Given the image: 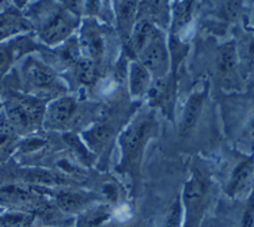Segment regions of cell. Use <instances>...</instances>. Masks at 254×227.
Wrapping results in <instances>:
<instances>
[{"mask_svg":"<svg viewBox=\"0 0 254 227\" xmlns=\"http://www.w3.org/2000/svg\"><path fill=\"white\" fill-rule=\"evenodd\" d=\"M38 55L40 52L23 57L0 84V88L16 90L48 103L69 93L64 77Z\"/></svg>","mask_w":254,"mask_h":227,"instance_id":"1","label":"cell"},{"mask_svg":"<svg viewBox=\"0 0 254 227\" xmlns=\"http://www.w3.org/2000/svg\"><path fill=\"white\" fill-rule=\"evenodd\" d=\"M23 12L30 21L33 34L44 48L60 47L75 36L82 23V16L71 10L67 1H27Z\"/></svg>","mask_w":254,"mask_h":227,"instance_id":"2","label":"cell"},{"mask_svg":"<svg viewBox=\"0 0 254 227\" xmlns=\"http://www.w3.org/2000/svg\"><path fill=\"white\" fill-rule=\"evenodd\" d=\"M158 131L159 125L156 121L155 110L147 106L136 113L120 132L117 139L120 147L117 170L123 176L129 177L133 184L140 174L147 145L158 135Z\"/></svg>","mask_w":254,"mask_h":227,"instance_id":"3","label":"cell"},{"mask_svg":"<svg viewBox=\"0 0 254 227\" xmlns=\"http://www.w3.org/2000/svg\"><path fill=\"white\" fill-rule=\"evenodd\" d=\"M3 114L22 138L42 132L48 102L11 88H0Z\"/></svg>","mask_w":254,"mask_h":227,"instance_id":"4","label":"cell"},{"mask_svg":"<svg viewBox=\"0 0 254 227\" xmlns=\"http://www.w3.org/2000/svg\"><path fill=\"white\" fill-rule=\"evenodd\" d=\"M95 105L76 94H65L47 105L44 127L51 134H71L75 129L88 125L95 120Z\"/></svg>","mask_w":254,"mask_h":227,"instance_id":"5","label":"cell"},{"mask_svg":"<svg viewBox=\"0 0 254 227\" xmlns=\"http://www.w3.org/2000/svg\"><path fill=\"white\" fill-rule=\"evenodd\" d=\"M216 185L205 166H193L181 196L184 227H201L212 206Z\"/></svg>","mask_w":254,"mask_h":227,"instance_id":"6","label":"cell"},{"mask_svg":"<svg viewBox=\"0 0 254 227\" xmlns=\"http://www.w3.org/2000/svg\"><path fill=\"white\" fill-rule=\"evenodd\" d=\"M53 189L0 178V208L3 211L37 214L52 203Z\"/></svg>","mask_w":254,"mask_h":227,"instance_id":"7","label":"cell"},{"mask_svg":"<svg viewBox=\"0 0 254 227\" xmlns=\"http://www.w3.org/2000/svg\"><path fill=\"white\" fill-rule=\"evenodd\" d=\"M78 44L83 57L101 70L114 53V33L106 22L86 16L78 30Z\"/></svg>","mask_w":254,"mask_h":227,"instance_id":"8","label":"cell"},{"mask_svg":"<svg viewBox=\"0 0 254 227\" xmlns=\"http://www.w3.org/2000/svg\"><path fill=\"white\" fill-rule=\"evenodd\" d=\"M42 49L44 47L33 33L16 36L4 42H0V84L23 57L41 52Z\"/></svg>","mask_w":254,"mask_h":227,"instance_id":"9","label":"cell"},{"mask_svg":"<svg viewBox=\"0 0 254 227\" xmlns=\"http://www.w3.org/2000/svg\"><path fill=\"white\" fill-rule=\"evenodd\" d=\"M55 206L67 217L75 218L83 214L86 210L94 206L95 203L101 202L97 192L87 191L83 188L65 186L55 189L52 195Z\"/></svg>","mask_w":254,"mask_h":227,"instance_id":"10","label":"cell"},{"mask_svg":"<svg viewBox=\"0 0 254 227\" xmlns=\"http://www.w3.org/2000/svg\"><path fill=\"white\" fill-rule=\"evenodd\" d=\"M254 189V156L241 155L234 162L226 184V193L234 200L248 199Z\"/></svg>","mask_w":254,"mask_h":227,"instance_id":"11","label":"cell"},{"mask_svg":"<svg viewBox=\"0 0 254 227\" xmlns=\"http://www.w3.org/2000/svg\"><path fill=\"white\" fill-rule=\"evenodd\" d=\"M18 1L7 4L0 10V42H4L16 36L33 33L30 21L23 12L27 1Z\"/></svg>","mask_w":254,"mask_h":227,"instance_id":"12","label":"cell"},{"mask_svg":"<svg viewBox=\"0 0 254 227\" xmlns=\"http://www.w3.org/2000/svg\"><path fill=\"white\" fill-rule=\"evenodd\" d=\"M239 59L235 42L230 41L219 47L215 57V70L226 87H235L239 83Z\"/></svg>","mask_w":254,"mask_h":227,"instance_id":"13","label":"cell"},{"mask_svg":"<svg viewBox=\"0 0 254 227\" xmlns=\"http://www.w3.org/2000/svg\"><path fill=\"white\" fill-rule=\"evenodd\" d=\"M208 97V84H200L189 94L187 102L184 105V112H182L181 119V132L182 138H188L193 134V131L197 127L200 117H201L204 105Z\"/></svg>","mask_w":254,"mask_h":227,"instance_id":"14","label":"cell"},{"mask_svg":"<svg viewBox=\"0 0 254 227\" xmlns=\"http://www.w3.org/2000/svg\"><path fill=\"white\" fill-rule=\"evenodd\" d=\"M113 18L117 29V36L124 42H128L139 18L137 1H113Z\"/></svg>","mask_w":254,"mask_h":227,"instance_id":"15","label":"cell"},{"mask_svg":"<svg viewBox=\"0 0 254 227\" xmlns=\"http://www.w3.org/2000/svg\"><path fill=\"white\" fill-rule=\"evenodd\" d=\"M127 77H128V93H129L130 99L141 101L150 95L154 79L151 76V74L147 71V68L141 66L136 59L130 60L128 64Z\"/></svg>","mask_w":254,"mask_h":227,"instance_id":"16","label":"cell"},{"mask_svg":"<svg viewBox=\"0 0 254 227\" xmlns=\"http://www.w3.org/2000/svg\"><path fill=\"white\" fill-rule=\"evenodd\" d=\"M114 218L113 207L98 202L75 218L73 227H110Z\"/></svg>","mask_w":254,"mask_h":227,"instance_id":"17","label":"cell"},{"mask_svg":"<svg viewBox=\"0 0 254 227\" xmlns=\"http://www.w3.org/2000/svg\"><path fill=\"white\" fill-rule=\"evenodd\" d=\"M22 139L23 138L8 123V120L5 119L1 110V114H0V166L5 165L8 160L14 158Z\"/></svg>","mask_w":254,"mask_h":227,"instance_id":"18","label":"cell"},{"mask_svg":"<svg viewBox=\"0 0 254 227\" xmlns=\"http://www.w3.org/2000/svg\"><path fill=\"white\" fill-rule=\"evenodd\" d=\"M0 227H36V217L26 212L3 211L0 214Z\"/></svg>","mask_w":254,"mask_h":227,"instance_id":"19","label":"cell"},{"mask_svg":"<svg viewBox=\"0 0 254 227\" xmlns=\"http://www.w3.org/2000/svg\"><path fill=\"white\" fill-rule=\"evenodd\" d=\"M239 142H242L245 145L254 146V102L248 110L246 121L242 124Z\"/></svg>","mask_w":254,"mask_h":227,"instance_id":"20","label":"cell"},{"mask_svg":"<svg viewBox=\"0 0 254 227\" xmlns=\"http://www.w3.org/2000/svg\"><path fill=\"white\" fill-rule=\"evenodd\" d=\"M162 227H184V214L180 199L174 200Z\"/></svg>","mask_w":254,"mask_h":227,"instance_id":"21","label":"cell"},{"mask_svg":"<svg viewBox=\"0 0 254 227\" xmlns=\"http://www.w3.org/2000/svg\"><path fill=\"white\" fill-rule=\"evenodd\" d=\"M7 3H8V1H0V10H1V8H3V7H4Z\"/></svg>","mask_w":254,"mask_h":227,"instance_id":"22","label":"cell"},{"mask_svg":"<svg viewBox=\"0 0 254 227\" xmlns=\"http://www.w3.org/2000/svg\"><path fill=\"white\" fill-rule=\"evenodd\" d=\"M1 110H3V106H1V102H0V114H1Z\"/></svg>","mask_w":254,"mask_h":227,"instance_id":"23","label":"cell"}]
</instances>
